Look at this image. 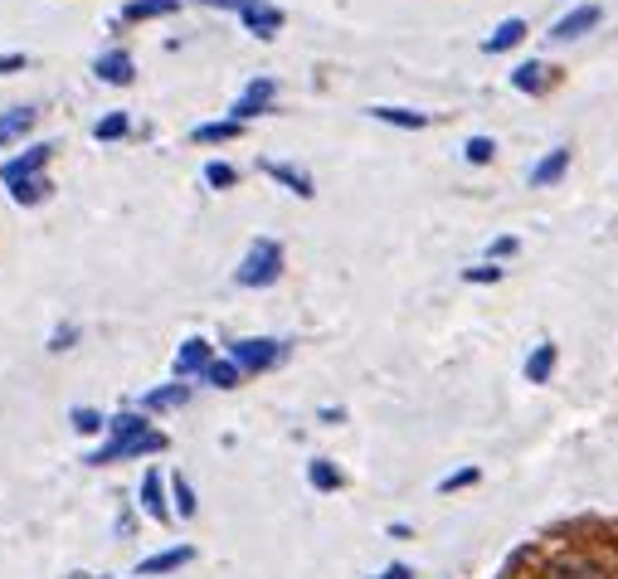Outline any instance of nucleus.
<instances>
[{"label":"nucleus","instance_id":"f257e3e1","mask_svg":"<svg viewBox=\"0 0 618 579\" xmlns=\"http://www.w3.org/2000/svg\"><path fill=\"white\" fill-rule=\"evenodd\" d=\"M278 273H283V244L278 239H254L244 263L234 268V283L239 288H273Z\"/></svg>","mask_w":618,"mask_h":579},{"label":"nucleus","instance_id":"f03ea898","mask_svg":"<svg viewBox=\"0 0 618 579\" xmlns=\"http://www.w3.org/2000/svg\"><path fill=\"white\" fill-rule=\"evenodd\" d=\"M166 448V434H156V429H146L137 438H112L103 443L98 453H88L83 463H93V468H103V463H122V458H142V453H161Z\"/></svg>","mask_w":618,"mask_h":579},{"label":"nucleus","instance_id":"7ed1b4c3","mask_svg":"<svg viewBox=\"0 0 618 579\" xmlns=\"http://www.w3.org/2000/svg\"><path fill=\"white\" fill-rule=\"evenodd\" d=\"M229 361L239 370H268V365L283 361V341H268V336H244L229 346Z\"/></svg>","mask_w":618,"mask_h":579},{"label":"nucleus","instance_id":"20e7f679","mask_svg":"<svg viewBox=\"0 0 618 579\" xmlns=\"http://www.w3.org/2000/svg\"><path fill=\"white\" fill-rule=\"evenodd\" d=\"M239 20H244V30L258 39H273L283 30V10L268 5V0H239Z\"/></svg>","mask_w":618,"mask_h":579},{"label":"nucleus","instance_id":"39448f33","mask_svg":"<svg viewBox=\"0 0 618 579\" xmlns=\"http://www.w3.org/2000/svg\"><path fill=\"white\" fill-rule=\"evenodd\" d=\"M49 156H54V146H49V142L30 146L25 156H15V161H5V166H0V181H5V185H20L25 176H39V171L49 166Z\"/></svg>","mask_w":618,"mask_h":579},{"label":"nucleus","instance_id":"423d86ee","mask_svg":"<svg viewBox=\"0 0 618 579\" xmlns=\"http://www.w3.org/2000/svg\"><path fill=\"white\" fill-rule=\"evenodd\" d=\"M273 88H278L273 78H254V83L239 93V103L229 108V112H234V122H249V117H258V112H268V103H273Z\"/></svg>","mask_w":618,"mask_h":579},{"label":"nucleus","instance_id":"0eeeda50","mask_svg":"<svg viewBox=\"0 0 618 579\" xmlns=\"http://www.w3.org/2000/svg\"><path fill=\"white\" fill-rule=\"evenodd\" d=\"M594 25H599V5H580V10H570L565 20H555L550 39H560V44H575V39L589 35Z\"/></svg>","mask_w":618,"mask_h":579},{"label":"nucleus","instance_id":"6e6552de","mask_svg":"<svg viewBox=\"0 0 618 579\" xmlns=\"http://www.w3.org/2000/svg\"><path fill=\"white\" fill-rule=\"evenodd\" d=\"M210 361H215V356H210V341H205V336H190L181 351H176V380H185V375H205Z\"/></svg>","mask_w":618,"mask_h":579},{"label":"nucleus","instance_id":"1a4fd4ad","mask_svg":"<svg viewBox=\"0 0 618 579\" xmlns=\"http://www.w3.org/2000/svg\"><path fill=\"white\" fill-rule=\"evenodd\" d=\"M93 73H98L103 83H112V88H127L137 69H132V54H127V49H108V54H98Z\"/></svg>","mask_w":618,"mask_h":579},{"label":"nucleus","instance_id":"9d476101","mask_svg":"<svg viewBox=\"0 0 618 579\" xmlns=\"http://www.w3.org/2000/svg\"><path fill=\"white\" fill-rule=\"evenodd\" d=\"M190 560H195L190 545H171V550H161V555H146L142 565H137V575H171V570H181Z\"/></svg>","mask_w":618,"mask_h":579},{"label":"nucleus","instance_id":"9b49d317","mask_svg":"<svg viewBox=\"0 0 618 579\" xmlns=\"http://www.w3.org/2000/svg\"><path fill=\"white\" fill-rule=\"evenodd\" d=\"M263 176H273L278 185H288L292 195H302V200H312L317 190H312V176L307 171H297V166H283V161H263Z\"/></svg>","mask_w":618,"mask_h":579},{"label":"nucleus","instance_id":"f8f14e48","mask_svg":"<svg viewBox=\"0 0 618 579\" xmlns=\"http://www.w3.org/2000/svg\"><path fill=\"white\" fill-rule=\"evenodd\" d=\"M176 10H181V0H127L122 20L142 25V20H161V15H176Z\"/></svg>","mask_w":618,"mask_h":579},{"label":"nucleus","instance_id":"ddd939ff","mask_svg":"<svg viewBox=\"0 0 618 579\" xmlns=\"http://www.w3.org/2000/svg\"><path fill=\"white\" fill-rule=\"evenodd\" d=\"M142 507L151 521H171V507H166V497H161V472H146L142 477Z\"/></svg>","mask_w":618,"mask_h":579},{"label":"nucleus","instance_id":"4468645a","mask_svg":"<svg viewBox=\"0 0 618 579\" xmlns=\"http://www.w3.org/2000/svg\"><path fill=\"white\" fill-rule=\"evenodd\" d=\"M375 122H390V127H409V132H419V127H429V117L414 108H390V103H380V108H370Z\"/></svg>","mask_w":618,"mask_h":579},{"label":"nucleus","instance_id":"2eb2a0df","mask_svg":"<svg viewBox=\"0 0 618 579\" xmlns=\"http://www.w3.org/2000/svg\"><path fill=\"white\" fill-rule=\"evenodd\" d=\"M521 39H526V20H516V15H511V20H502V25L487 35V44H482V49H487V54H502V49L521 44Z\"/></svg>","mask_w":618,"mask_h":579},{"label":"nucleus","instance_id":"dca6fc26","mask_svg":"<svg viewBox=\"0 0 618 579\" xmlns=\"http://www.w3.org/2000/svg\"><path fill=\"white\" fill-rule=\"evenodd\" d=\"M185 399H190V385H161V390H151L142 399L146 414H161V409H181Z\"/></svg>","mask_w":618,"mask_h":579},{"label":"nucleus","instance_id":"f3484780","mask_svg":"<svg viewBox=\"0 0 618 579\" xmlns=\"http://www.w3.org/2000/svg\"><path fill=\"white\" fill-rule=\"evenodd\" d=\"M30 127H35V108H15V112H5V117H0V146L20 142V137H25Z\"/></svg>","mask_w":618,"mask_h":579},{"label":"nucleus","instance_id":"a211bd4d","mask_svg":"<svg viewBox=\"0 0 618 579\" xmlns=\"http://www.w3.org/2000/svg\"><path fill=\"white\" fill-rule=\"evenodd\" d=\"M555 361H560V356H555V346H536V351H531V361H526V380H531V385H546L550 380V370H555Z\"/></svg>","mask_w":618,"mask_h":579},{"label":"nucleus","instance_id":"6ab92c4d","mask_svg":"<svg viewBox=\"0 0 618 579\" xmlns=\"http://www.w3.org/2000/svg\"><path fill=\"white\" fill-rule=\"evenodd\" d=\"M49 190H54V185L44 181V176H25L20 185H10V200H15V205H39V200H49Z\"/></svg>","mask_w":618,"mask_h":579},{"label":"nucleus","instance_id":"aec40b11","mask_svg":"<svg viewBox=\"0 0 618 579\" xmlns=\"http://www.w3.org/2000/svg\"><path fill=\"white\" fill-rule=\"evenodd\" d=\"M565 166H570V151H550L546 161L531 171V185H555L560 176H565Z\"/></svg>","mask_w":618,"mask_h":579},{"label":"nucleus","instance_id":"412c9836","mask_svg":"<svg viewBox=\"0 0 618 579\" xmlns=\"http://www.w3.org/2000/svg\"><path fill=\"white\" fill-rule=\"evenodd\" d=\"M511 88H521V93H541L546 88V69L531 59V64H516L511 69Z\"/></svg>","mask_w":618,"mask_h":579},{"label":"nucleus","instance_id":"4be33fe9","mask_svg":"<svg viewBox=\"0 0 618 579\" xmlns=\"http://www.w3.org/2000/svg\"><path fill=\"white\" fill-rule=\"evenodd\" d=\"M239 132H244V122H234V117H229V122H205V127H195V142H234V137H239Z\"/></svg>","mask_w":618,"mask_h":579},{"label":"nucleus","instance_id":"5701e85b","mask_svg":"<svg viewBox=\"0 0 618 579\" xmlns=\"http://www.w3.org/2000/svg\"><path fill=\"white\" fill-rule=\"evenodd\" d=\"M239 375H244V370H239L234 361H210V370H205V385H215V390H234V385H239Z\"/></svg>","mask_w":618,"mask_h":579},{"label":"nucleus","instance_id":"b1692460","mask_svg":"<svg viewBox=\"0 0 618 579\" xmlns=\"http://www.w3.org/2000/svg\"><path fill=\"white\" fill-rule=\"evenodd\" d=\"M307 482H312V487H317V492H336V487H341V472L331 468L327 458H317V463H312V468H307Z\"/></svg>","mask_w":618,"mask_h":579},{"label":"nucleus","instance_id":"393cba45","mask_svg":"<svg viewBox=\"0 0 618 579\" xmlns=\"http://www.w3.org/2000/svg\"><path fill=\"white\" fill-rule=\"evenodd\" d=\"M127 127H132L127 112H108V117L93 127V137H98V142H117V137H127Z\"/></svg>","mask_w":618,"mask_h":579},{"label":"nucleus","instance_id":"a878e982","mask_svg":"<svg viewBox=\"0 0 618 579\" xmlns=\"http://www.w3.org/2000/svg\"><path fill=\"white\" fill-rule=\"evenodd\" d=\"M463 156H468L473 166H487V161L497 156V142H492V137H468V146H463Z\"/></svg>","mask_w":618,"mask_h":579},{"label":"nucleus","instance_id":"bb28decb","mask_svg":"<svg viewBox=\"0 0 618 579\" xmlns=\"http://www.w3.org/2000/svg\"><path fill=\"white\" fill-rule=\"evenodd\" d=\"M108 429H112V438H137V434H146L142 414H117V419H108Z\"/></svg>","mask_w":618,"mask_h":579},{"label":"nucleus","instance_id":"cd10ccee","mask_svg":"<svg viewBox=\"0 0 618 579\" xmlns=\"http://www.w3.org/2000/svg\"><path fill=\"white\" fill-rule=\"evenodd\" d=\"M234 181H239V171H234V166H224V161H210V166H205V185H215V190H229Z\"/></svg>","mask_w":618,"mask_h":579},{"label":"nucleus","instance_id":"c85d7f7f","mask_svg":"<svg viewBox=\"0 0 618 579\" xmlns=\"http://www.w3.org/2000/svg\"><path fill=\"white\" fill-rule=\"evenodd\" d=\"M477 477H482L477 468H458V472H448V477L438 482V492H463V487H473Z\"/></svg>","mask_w":618,"mask_h":579},{"label":"nucleus","instance_id":"c756f323","mask_svg":"<svg viewBox=\"0 0 618 579\" xmlns=\"http://www.w3.org/2000/svg\"><path fill=\"white\" fill-rule=\"evenodd\" d=\"M69 419L78 434H98V429H103V414H98V409H73Z\"/></svg>","mask_w":618,"mask_h":579},{"label":"nucleus","instance_id":"7c9ffc66","mask_svg":"<svg viewBox=\"0 0 618 579\" xmlns=\"http://www.w3.org/2000/svg\"><path fill=\"white\" fill-rule=\"evenodd\" d=\"M171 492H176V511H181V516H195V492H190V482H185L181 472H176Z\"/></svg>","mask_w":618,"mask_h":579},{"label":"nucleus","instance_id":"2f4dec72","mask_svg":"<svg viewBox=\"0 0 618 579\" xmlns=\"http://www.w3.org/2000/svg\"><path fill=\"white\" fill-rule=\"evenodd\" d=\"M555 579H604L594 565H584V560H575V565H555Z\"/></svg>","mask_w":618,"mask_h":579},{"label":"nucleus","instance_id":"473e14b6","mask_svg":"<svg viewBox=\"0 0 618 579\" xmlns=\"http://www.w3.org/2000/svg\"><path fill=\"white\" fill-rule=\"evenodd\" d=\"M463 278H468V283H497V278H502V268H497V263H477V268H468Z\"/></svg>","mask_w":618,"mask_h":579},{"label":"nucleus","instance_id":"72a5a7b5","mask_svg":"<svg viewBox=\"0 0 618 579\" xmlns=\"http://www.w3.org/2000/svg\"><path fill=\"white\" fill-rule=\"evenodd\" d=\"M73 341H78V326H59V331L49 336V351H69Z\"/></svg>","mask_w":618,"mask_h":579},{"label":"nucleus","instance_id":"f704fd0d","mask_svg":"<svg viewBox=\"0 0 618 579\" xmlns=\"http://www.w3.org/2000/svg\"><path fill=\"white\" fill-rule=\"evenodd\" d=\"M516 249H521V244H516L511 234H502V239H492V258H511V254H516Z\"/></svg>","mask_w":618,"mask_h":579},{"label":"nucleus","instance_id":"c9c22d12","mask_svg":"<svg viewBox=\"0 0 618 579\" xmlns=\"http://www.w3.org/2000/svg\"><path fill=\"white\" fill-rule=\"evenodd\" d=\"M25 69V54H0V78H5V73H20Z\"/></svg>","mask_w":618,"mask_h":579},{"label":"nucleus","instance_id":"e433bc0d","mask_svg":"<svg viewBox=\"0 0 618 579\" xmlns=\"http://www.w3.org/2000/svg\"><path fill=\"white\" fill-rule=\"evenodd\" d=\"M375 579H414V570L409 565H390V570H380Z\"/></svg>","mask_w":618,"mask_h":579}]
</instances>
